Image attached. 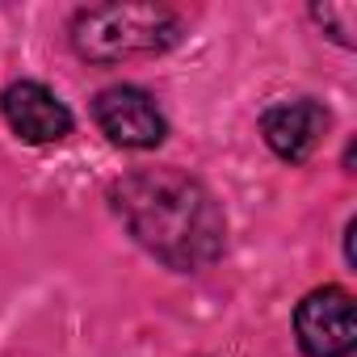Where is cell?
<instances>
[{
    "label": "cell",
    "mask_w": 357,
    "mask_h": 357,
    "mask_svg": "<svg viewBox=\"0 0 357 357\" xmlns=\"http://www.w3.org/2000/svg\"><path fill=\"white\" fill-rule=\"evenodd\" d=\"M130 236L172 269L198 273L223 257L227 219L206 185L176 168H139L109 190Z\"/></svg>",
    "instance_id": "cell-1"
},
{
    "label": "cell",
    "mask_w": 357,
    "mask_h": 357,
    "mask_svg": "<svg viewBox=\"0 0 357 357\" xmlns=\"http://www.w3.org/2000/svg\"><path fill=\"white\" fill-rule=\"evenodd\" d=\"M181 22L164 5H93L72 22L76 55L93 63H122L139 55H160L176 43Z\"/></svg>",
    "instance_id": "cell-2"
},
{
    "label": "cell",
    "mask_w": 357,
    "mask_h": 357,
    "mask_svg": "<svg viewBox=\"0 0 357 357\" xmlns=\"http://www.w3.org/2000/svg\"><path fill=\"white\" fill-rule=\"evenodd\" d=\"M294 332H298V344L311 357H344V353H353L357 315H353L349 290H340V286L311 290L294 311Z\"/></svg>",
    "instance_id": "cell-3"
},
{
    "label": "cell",
    "mask_w": 357,
    "mask_h": 357,
    "mask_svg": "<svg viewBox=\"0 0 357 357\" xmlns=\"http://www.w3.org/2000/svg\"><path fill=\"white\" fill-rule=\"evenodd\" d=\"M93 118H97V126H101V135L109 143L135 147V151L155 147L164 139V130H168L160 105L143 89H135V84H109V89H101L97 101H93Z\"/></svg>",
    "instance_id": "cell-4"
},
{
    "label": "cell",
    "mask_w": 357,
    "mask_h": 357,
    "mask_svg": "<svg viewBox=\"0 0 357 357\" xmlns=\"http://www.w3.org/2000/svg\"><path fill=\"white\" fill-rule=\"evenodd\" d=\"M0 114L9 130L26 143H59L72 135V114L68 105L38 80H17L0 93Z\"/></svg>",
    "instance_id": "cell-5"
},
{
    "label": "cell",
    "mask_w": 357,
    "mask_h": 357,
    "mask_svg": "<svg viewBox=\"0 0 357 357\" xmlns=\"http://www.w3.org/2000/svg\"><path fill=\"white\" fill-rule=\"evenodd\" d=\"M328 122H332V118H328V109H324L319 101L298 97V101L273 105V109L261 118V135H265V143L273 147V155L298 164V160H307V155L324 143Z\"/></svg>",
    "instance_id": "cell-6"
},
{
    "label": "cell",
    "mask_w": 357,
    "mask_h": 357,
    "mask_svg": "<svg viewBox=\"0 0 357 357\" xmlns=\"http://www.w3.org/2000/svg\"><path fill=\"white\" fill-rule=\"evenodd\" d=\"M311 17H315L340 47H353V30H357V9H353V5H315Z\"/></svg>",
    "instance_id": "cell-7"
}]
</instances>
